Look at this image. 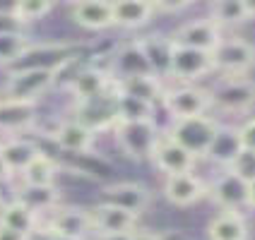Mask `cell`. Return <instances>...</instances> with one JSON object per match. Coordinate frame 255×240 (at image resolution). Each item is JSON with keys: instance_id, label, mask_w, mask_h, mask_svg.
Here are the masks:
<instances>
[{"instance_id": "25", "label": "cell", "mask_w": 255, "mask_h": 240, "mask_svg": "<svg viewBox=\"0 0 255 240\" xmlns=\"http://www.w3.org/2000/svg\"><path fill=\"white\" fill-rule=\"evenodd\" d=\"M241 152H243V147H241V137H239V127L219 125L217 135H214L212 147H210V152H207L205 159H210L212 163L222 166V168H229V163Z\"/></svg>"}, {"instance_id": "39", "label": "cell", "mask_w": 255, "mask_h": 240, "mask_svg": "<svg viewBox=\"0 0 255 240\" xmlns=\"http://www.w3.org/2000/svg\"><path fill=\"white\" fill-rule=\"evenodd\" d=\"M243 7H246V17H248V22L255 19V0H243Z\"/></svg>"}, {"instance_id": "16", "label": "cell", "mask_w": 255, "mask_h": 240, "mask_svg": "<svg viewBox=\"0 0 255 240\" xmlns=\"http://www.w3.org/2000/svg\"><path fill=\"white\" fill-rule=\"evenodd\" d=\"M140 46L142 56L147 60V68L149 72L159 77L161 82L169 80L171 72V58H173V41L166 34H147L142 39H135Z\"/></svg>"}, {"instance_id": "7", "label": "cell", "mask_w": 255, "mask_h": 240, "mask_svg": "<svg viewBox=\"0 0 255 240\" xmlns=\"http://www.w3.org/2000/svg\"><path fill=\"white\" fill-rule=\"evenodd\" d=\"M116 82V80H114ZM116 84L111 91L94 96V99L87 101H75V108H72V120L80 123L82 127H87L92 135L104 132V130H114L118 123V111H116Z\"/></svg>"}, {"instance_id": "27", "label": "cell", "mask_w": 255, "mask_h": 240, "mask_svg": "<svg viewBox=\"0 0 255 240\" xmlns=\"http://www.w3.org/2000/svg\"><path fill=\"white\" fill-rule=\"evenodd\" d=\"M39 224H41V216L34 214L19 199H12V202H7V204L0 207V226L10 228V231H17V233L27 236L29 231L36 228Z\"/></svg>"}, {"instance_id": "38", "label": "cell", "mask_w": 255, "mask_h": 240, "mask_svg": "<svg viewBox=\"0 0 255 240\" xmlns=\"http://www.w3.org/2000/svg\"><path fill=\"white\" fill-rule=\"evenodd\" d=\"M0 240H24V236L17 233V231H10V228L0 226Z\"/></svg>"}, {"instance_id": "36", "label": "cell", "mask_w": 255, "mask_h": 240, "mask_svg": "<svg viewBox=\"0 0 255 240\" xmlns=\"http://www.w3.org/2000/svg\"><path fill=\"white\" fill-rule=\"evenodd\" d=\"M24 240H56V236H53V231L46 226V224H39L36 228H31L27 236H24Z\"/></svg>"}, {"instance_id": "37", "label": "cell", "mask_w": 255, "mask_h": 240, "mask_svg": "<svg viewBox=\"0 0 255 240\" xmlns=\"http://www.w3.org/2000/svg\"><path fill=\"white\" fill-rule=\"evenodd\" d=\"M130 240H164V236L154 233V231H132Z\"/></svg>"}, {"instance_id": "6", "label": "cell", "mask_w": 255, "mask_h": 240, "mask_svg": "<svg viewBox=\"0 0 255 240\" xmlns=\"http://www.w3.org/2000/svg\"><path fill=\"white\" fill-rule=\"evenodd\" d=\"M161 106L166 108L171 120H185V118H198L210 115V91L198 84H173L166 86Z\"/></svg>"}, {"instance_id": "15", "label": "cell", "mask_w": 255, "mask_h": 240, "mask_svg": "<svg viewBox=\"0 0 255 240\" xmlns=\"http://www.w3.org/2000/svg\"><path fill=\"white\" fill-rule=\"evenodd\" d=\"M164 197L169 199L173 207H193L200 199L207 197V185L200 175H195V170L169 175L164 180Z\"/></svg>"}, {"instance_id": "12", "label": "cell", "mask_w": 255, "mask_h": 240, "mask_svg": "<svg viewBox=\"0 0 255 240\" xmlns=\"http://www.w3.org/2000/svg\"><path fill=\"white\" fill-rule=\"evenodd\" d=\"M92 216V231L97 236H128L132 231H137V214H130L121 207L99 202L97 207L89 209Z\"/></svg>"}, {"instance_id": "19", "label": "cell", "mask_w": 255, "mask_h": 240, "mask_svg": "<svg viewBox=\"0 0 255 240\" xmlns=\"http://www.w3.org/2000/svg\"><path fill=\"white\" fill-rule=\"evenodd\" d=\"M116 91L121 96L144 101V103L156 108L161 103V99H164L166 86L154 75H137V77H128V80H116Z\"/></svg>"}, {"instance_id": "43", "label": "cell", "mask_w": 255, "mask_h": 240, "mask_svg": "<svg viewBox=\"0 0 255 240\" xmlns=\"http://www.w3.org/2000/svg\"><path fill=\"white\" fill-rule=\"evenodd\" d=\"M56 240H75V238H58V236H56Z\"/></svg>"}, {"instance_id": "3", "label": "cell", "mask_w": 255, "mask_h": 240, "mask_svg": "<svg viewBox=\"0 0 255 240\" xmlns=\"http://www.w3.org/2000/svg\"><path fill=\"white\" fill-rule=\"evenodd\" d=\"M210 91L212 111L236 115L248 113L255 106V80L251 77H222Z\"/></svg>"}, {"instance_id": "26", "label": "cell", "mask_w": 255, "mask_h": 240, "mask_svg": "<svg viewBox=\"0 0 255 240\" xmlns=\"http://www.w3.org/2000/svg\"><path fill=\"white\" fill-rule=\"evenodd\" d=\"M207 240H248V221L241 212H219L207 224Z\"/></svg>"}, {"instance_id": "8", "label": "cell", "mask_w": 255, "mask_h": 240, "mask_svg": "<svg viewBox=\"0 0 255 240\" xmlns=\"http://www.w3.org/2000/svg\"><path fill=\"white\" fill-rule=\"evenodd\" d=\"M210 75H214L212 56H210V53L173 46L169 80H173L176 84H195V82L210 77Z\"/></svg>"}, {"instance_id": "32", "label": "cell", "mask_w": 255, "mask_h": 240, "mask_svg": "<svg viewBox=\"0 0 255 240\" xmlns=\"http://www.w3.org/2000/svg\"><path fill=\"white\" fill-rule=\"evenodd\" d=\"M118 94V91H116ZM116 111H118V123H135V120H154V106L144 103V101L121 96L116 99Z\"/></svg>"}, {"instance_id": "30", "label": "cell", "mask_w": 255, "mask_h": 240, "mask_svg": "<svg viewBox=\"0 0 255 240\" xmlns=\"http://www.w3.org/2000/svg\"><path fill=\"white\" fill-rule=\"evenodd\" d=\"M14 199H19V202L27 204L34 214L41 216V214H46V212L58 209V199H60V195H58L56 185H53V187H29V185H22Z\"/></svg>"}, {"instance_id": "40", "label": "cell", "mask_w": 255, "mask_h": 240, "mask_svg": "<svg viewBox=\"0 0 255 240\" xmlns=\"http://www.w3.org/2000/svg\"><path fill=\"white\" fill-rule=\"evenodd\" d=\"M248 209H255V183L248 185Z\"/></svg>"}, {"instance_id": "29", "label": "cell", "mask_w": 255, "mask_h": 240, "mask_svg": "<svg viewBox=\"0 0 255 240\" xmlns=\"http://www.w3.org/2000/svg\"><path fill=\"white\" fill-rule=\"evenodd\" d=\"M207 19L212 22L214 27L229 29V27H241L248 22L246 17V7L243 0H214L207 5Z\"/></svg>"}, {"instance_id": "2", "label": "cell", "mask_w": 255, "mask_h": 240, "mask_svg": "<svg viewBox=\"0 0 255 240\" xmlns=\"http://www.w3.org/2000/svg\"><path fill=\"white\" fill-rule=\"evenodd\" d=\"M56 82V72L48 68H14L7 75V82L2 86L0 96L24 101V103H36Z\"/></svg>"}, {"instance_id": "22", "label": "cell", "mask_w": 255, "mask_h": 240, "mask_svg": "<svg viewBox=\"0 0 255 240\" xmlns=\"http://www.w3.org/2000/svg\"><path fill=\"white\" fill-rule=\"evenodd\" d=\"M36 120V103H24V101H12L0 96V132L2 135H14L29 130Z\"/></svg>"}, {"instance_id": "20", "label": "cell", "mask_w": 255, "mask_h": 240, "mask_svg": "<svg viewBox=\"0 0 255 240\" xmlns=\"http://www.w3.org/2000/svg\"><path fill=\"white\" fill-rule=\"evenodd\" d=\"M41 154V149L24 137H0V156L10 175H19L29 163Z\"/></svg>"}, {"instance_id": "14", "label": "cell", "mask_w": 255, "mask_h": 240, "mask_svg": "<svg viewBox=\"0 0 255 240\" xmlns=\"http://www.w3.org/2000/svg\"><path fill=\"white\" fill-rule=\"evenodd\" d=\"M43 224L51 228L53 236H58V238L85 240L87 233H94L89 209H82V207H58L51 212L48 221H43Z\"/></svg>"}, {"instance_id": "1", "label": "cell", "mask_w": 255, "mask_h": 240, "mask_svg": "<svg viewBox=\"0 0 255 240\" xmlns=\"http://www.w3.org/2000/svg\"><path fill=\"white\" fill-rule=\"evenodd\" d=\"M219 130V123L212 115H198V118H185V120H173L166 130L171 140L181 144L185 152L195 159H205L214 142V135Z\"/></svg>"}, {"instance_id": "31", "label": "cell", "mask_w": 255, "mask_h": 240, "mask_svg": "<svg viewBox=\"0 0 255 240\" xmlns=\"http://www.w3.org/2000/svg\"><path fill=\"white\" fill-rule=\"evenodd\" d=\"M31 48V41L22 31H0V65H17Z\"/></svg>"}, {"instance_id": "28", "label": "cell", "mask_w": 255, "mask_h": 240, "mask_svg": "<svg viewBox=\"0 0 255 240\" xmlns=\"http://www.w3.org/2000/svg\"><path fill=\"white\" fill-rule=\"evenodd\" d=\"M19 178H22V185H29V187H53L58 178L56 159L41 152L27 168L19 173Z\"/></svg>"}, {"instance_id": "4", "label": "cell", "mask_w": 255, "mask_h": 240, "mask_svg": "<svg viewBox=\"0 0 255 240\" xmlns=\"http://www.w3.org/2000/svg\"><path fill=\"white\" fill-rule=\"evenodd\" d=\"M210 56L214 72L224 77H248V72L255 68V43L241 36H229L217 43Z\"/></svg>"}, {"instance_id": "41", "label": "cell", "mask_w": 255, "mask_h": 240, "mask_svg": "<svg viewBox=\"0 0 255 240\" xmlns=\"http://www.w3.org/2000/svg\"><path fill=\"white\" fill-rule=\"evenodd\" d=\"M10 178V173L5 168V163H2V156H0V180H7Z\"/></svg>"}, {"instance_id": "13", "label": "cell", "mask_w": 255, "mask_h": 240, "mask_svg": "<svg viewBox=\"0 0 255 240\" xmlns=\"http://www.w3.org/2000/svg\"><path fill=\"white\" fill-rule=\"evenodd\" d=\"M101 202L121 207V209H126V212L140 216V214L149 207L152 192H149L147 185L132 183V180H123V183L106 185V187L101 190Z\"/></svg>"}, {"instance_id": "11", "label": "cell", "mask_w": 255, "mask_h": 240, "mask_svg": "<svg viewBox=\"0 0 255 240\" xmlns=\"http://www.w3.org/2000/svg\"><path fill=\"white\" fill-rule=\"evenodd\" d=\"M207 197L222 212H243L248 209V183H243L234 173L224 170L207 187Z\"/></svg>"}, {"instance_id": "18", "label": "cell", "mask_w": 255, "mask_h": 240, "mask_svg": "<svg viewBox=\"0 0 255 240\" xmlns=\"http://www.w3.org/2000/svg\"><path fill=\"white\" fill-rule=\"evenodd\" d=\"M70 17L77 27L87 29V31H101V29L114 27L111 2H106V0H80V2H72Z\"/></svg>"}, {"instance_id": "10", "label": "cell", "mask_w": 255, "mask_h": 240, "mask_svg": "<svg viewBox=\"0 0 255 240\" xmlns=\"http://www.w3.org/2000/svg\"><path fill=\"white\" fill-rule=\"evenodd\" d=\"M149 161H152L166 178H169V175H178V173H193L195 163H198V159L188 154L181 144H176L166 132L159 135L154 149H152V154H149Z\"/></svg>"}, {"instance_id": "23", "label": "cell", "mask_w": 255, "mask_h": 240, "mask_svg": "<svg viewBox=\"0 0 255 240\" xmlns=\"http://www.w3.org/2000/svg\"><path fill=\"white\" fill-rule=\"evenodd\" d=\"M111 77L114 80H128V77H137V75H152L147 68V60L142 56L137 41L123 43L111 58Z\"/></svg>"}, {"instance_id": "5", "label": "cell", "mask_w": 255, "mask_h": 240, "mask_svg": "<svg viewBox=\"0 0 255 240\" xmlns=\"http://www.w3.org/2000/svg\"><path fill=\"white\" fill-rule=\"evenodd\" d=\"M161 130L154 120H135V123H116L114 137L118 149L132 161H147Z\"/></svg>"}, {"instance_id": "21", "label": "cell", "mask_w": 255, "mask_h": 240, "mask_svg": "<svg viewBox=\"0 0 255 240\" xmlns=\"http://www.w3.org/2000/svg\"><path fill=\"white\" fill-rule=\"evenodd\" d=\"M114 27L140 29L154 19V2L152 0H118L111 2Z\"/></svg>"}, {"instance_id": "9", "label": "cell", "mask_w": 255, "mask_h": 240, "mask_svg": "<svg viewBox=\"0 0 255 240\" xmlns=\"http://www.w3.org/2000/svg\"><path fill=\"white\" fill-rule=\"evenodd\" d=\"M173 46L178 48H193V51H202V53H212L217 43L222 41V29L214 27L207 17L200 19H190L169 34Z\"/></svg>"}, {"instance_id": "34", "label": "cell", "mask_w": 255, "mask_h": 240, "mask_svg": "<svg viewBox=\"0 0 255 240\" xmlns=\"http://www.w3.org/2000/svg\"><path fill=\"white\" fill-rule=\"evenodd\" d=\"M229 173H234L236 178H241L243 183L253 185L255 183V152H248V149H243L241 154L236 156L231 163H229Z\"/></svg>"}, {"instance_id": "42", "label": "cell", "mask_w": 255, "mask_h": 240, "mask_svg": "<svg viewBox=\"0 0 255 240\" xmlns=\"http://www.w3.org/2000/svg\"><path fill=\"white\" fill-rule=\"evenodd\" d=\"M99 240H130V233L128 236H99Z\"/></svg>"}, {"instance_id": "17", "label": "cell", "mask_w": 255, "mask_h": 240, "mask_svg": "<svg viewBox=\"0 0 255 240\" xmlns=\"http://www.w3.org/2000/svg\"><path fill=\"white\" fill-rule=\"evenodd\" d=\"M114 77L111 72L104 70V68H97V65H89V68H82L80 72H75L68 82V89L75 96V101H87L94 99V96H101L106 91L114 89Z\"/></svg>"}, {"instance_id": "35", "label": "cell", "mask_w": 255, "mask_h": 240, "mask_svg": "<svg viewBox=\"0 0 255 240\" xmlns=\"http://www.w3.org/2000/svg\"><path fill=\"white\" fill-rule=\"evenodd\" d=\"M239 137H241V147L248 152H255V118H248L241 127H239Z\"/></svg>"}, {"instance_id": "24", "label": "cell", "mask_w": 255, "mask_h": 240, "mask_svg": "<svg viewBox=\"0 0 255 240\" xmlns=\"http://www.w3.org/2000/svg\"><path fill=\"white\" fill-rule=\"evenodd\" d=\"M51 140L56 142L63 152H72V154H87L94 147V135L80 123H75L72 118L58 123V127L51 132Z\"/></svg>"}, {"instance_id": "33", "label": "cell", "mask_w": 255, "mask_h": 240, "mask_svg": "<svg viewBox=\"0 0 255 240\" xmlns=\"http://www.w3.org/2000/svg\"><path fill=\"white\" fill-rule=\"evenodd\" d=\"M51 10H53L51 0H17V22L24 27L29 22L43 19Z\"/></svg>"}]
</instances>
